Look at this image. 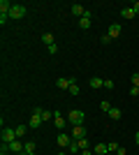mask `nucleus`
I'll use <instances>...</instances> for the list:
<instances>
[{"label":"nucleus","mask_w":139,"mask_h":155,"mask_svg":"<svg viewBox=\"0 0 139 155\" xmlns=\"http://www.w3.org/2000/svg\"><path fill=\"white\" fill-rule=\"evenodd\" d=\"M84 118H86V114L81 109H72L70 114H67V123H72V125H84Z\"/></svg>","instance_id":"1"},{"label":"nucleus","mask_w":139,"mask_h":155,"mask_svg":"<svg viewBox=\"0 0 139 155\" xmlns=\"http://www.w3.org/2000/svg\"><path fill=\"white\" fill-rule=\"evenodd\" d=\"M23 16H26V7L23 5H16V2H14L12 5V9H9V19H23Z\"/></svg>","instance_id":"2"},{"label":"nucleus","mask_w":139,"mask_h":155,"mask_svg":"<svg viewBox=\"0 0 139 155\" xmlns=\"http://www.w3.org/2000/svg\"><path fill=\"white\" fill-rule=\"evenodd\" d=\"M2 143H12V141H16L19 137H16V132H14V127H2Z\"/></svg>","instance_id":"3"},{"label":"nucleus","mask_w":139,"mask_h":155,"mask_svg":"<svg viewBox=\"0 0 139 155\" xmlns=\"http://www.w3.org/2000/svg\"><path fill=\"white\" fill-rule=\"evenodd\" d=\"M53 125L58 127V132H63V130H65V125H67V118L60 116V111H56V114H53Z\"/></svg>","instance_id":"4"},{"label":"nucleus","mask_w":139,"mask_h":155,"mask_svg":"<svg viewBox=\"0 0 139 155\" xmlns=\"http://www.w3.org/2000/svg\"><path fill=\"white\" fill-rule=\"evenodd\" d=\"M56 143H58L60 148H67V146L72 143V134H63V132H60V134L56 137Z\"/></svg>","instance_id":"5"},{"label":"nucleus","mask_w":139,"mask_h":155,"mask_svg":"<svg viewBox=\"0 0 139 155\" xmlns=\"http://www.w3.org/2000/svg\"><path fill=\"white\" fill-rule=\"evenodd\" d=\"M70 12H72L74 16H77V19H81V16H86V12H88V9H86L84 5H79V2H74V5L70 7Z\"/></svg>","instance_id":"6"},{"label":"nucleus","mask_w":139,"mask_h":155,"mask_svg":"<svg viewBox=\"0 0 139 155\" xmlns=\"http://www.w3.org/2000/svg\"><path fill=\"white\" fill-rule=\"evenodd\" d=\"M72 139H77V141H79V139H86V127H84V125H74L72 127Z\"/></svg>","instance_id":"7"},{"label":"nucleus","mask_w":139,"mask_h":155,"mask_svg":"<svg viewBox=\"0 0 139 155\" xmlns=\"http://www.w3.org/2000/svg\"><path fill=\"white\" fill-rule=\"evenodd\" d=\"M91 19H93V12L88 9L86 16H81V19H79V28H81V30H88V28H91Z\"/></svg>","instance_id":"8"},{"label":"nucleus","mask_w":139,"mask_h":155,"mask_svg":"<svg viewBox=\"0 0 139 155\" xmlns=\"http://www.w3.org/2000/svg\"><path fill=\"white\" fill-rule=\"evenodd\" d=\"M42 123H44V120H42V116H40V114H33V116H30V120H28V127L37 130Z\"/></svg>","instance_id":"9"},{"label":"nucleus","mask_w":139,"mask_h":155,"mask_svg":"<svg viewBox=\"0 0 139 155\" xmlns=\"http://www.w3.org/2000/svg\"><path fill=\"white\" fill-rule=\"evenodd\" d=\"M88 86H91L93 91H100V88H104V79H98V77H93L91 81H88Z\"/></svg>","instance_id":"10"},{"label":"nucleus","mask_w":139,"mask_h":155,"mask_svg":"<svg viewBox=\"0 0 139 155\" xmlns=\"http://www.w3.org/2000/svg\"><path fill=\"white\" fill-rule=\"evenodd\" d=\"M7 148H9V153H23V143L16 139V141H12V143H7Z\"/></svg>","instance_id":"11"},{"label":"nucleus","mask_w":139,"mask_h":155,"mask_svg":"<svg viewBox=\"0 0 139 155\" xmlns=\"http://www.w3.org/2000/svg\"><path fill=\"white\" fill-rule=\"evenodd\" d=\"M121 30H123V28H121L118 23H111V26H109V32H107V35H109L111 39H116V37L121 35Z\"/></svg>","instance_id":"12"},{"label":"nucleus","mask_w":139,"mask_h":155,"mask_svg":"<svg viewBox=\"0 0 139 155\" xmlns=\"http://www.w3.org/2000/svg\"><path fill=\"white\" fill-rule=\"evenodd\" d=\"M23 153H26V155L35 153V141H33V139H28V141H23Z\"/></svg>","instance_id":"13"},{"label":"nucleus","mask_w":139,"mask_h":155,"mask_svg":"<svg viewBox=\"0 0 139 155\" xmlns=\"http://www.w3.org/2000/svg\"><path fill=\"white\" fill-rule=\"evenodd\" d=\"M95 155H109V148H107V143H98L95 148H93Z\"/></svg>","instance_id":"14"},{"label":"nucleus","mask_w":139,"mask_h":155,"mask_svg":"<svg viewBox=\"0 0 139 155\" xmlns=\"http://www.w3.org/2000/svg\"><path fill=\"white\" fill-rule=\"evenodd\" d=\"M121 16H123V19H134V16H137V14H134V9L132 7H125V9H121Z\"/></svg>","instance_id":"15"},{"label":"nucleus","mask_w":139,"mask_h":155,"mask_svg":"<svg viewBox=\"0 0 139 155\" xmlns=\"http://www.w3.org/2000/svg\"><path fill=\"white\" fill-rule=\"evenodd\" d=\"M121 116H123V111H121L118 107H111V111H109V118H111V120H121Z\"/></svg>","instance_id":"16"},{"label":"nucleus","mask_w":139,"mask_h":155,"mask_svg":"<svg viewBox=\"0 0 139 155\" xmlns=\"http://www.w3.org/2000/svg\"><path fill=\"white\" fill-rule=\"evenodd\" d=\"M67 150H70V153H81V146H79V141H77V139H72V143H70V146H67Z\"/></svg>","instance_id":"17"},{"label":"nucleus","mask_w":139,"mask_h":155,"mask_svg":"<svg viewBox=\"0 0 139 155\" xmlns=\"http://www.w3.org/2000/svg\"><path fill=\"white\" fill-rule=\"evenodd\" d=\"M42 42H44L46 46H51L53 44V35H51V32H44V35H42Z\"/></svg>","instance_id":"18"},{"label":"nucleus","mask_w":139,"mask_h":155,"mask_svg":"<svg viewBox=\"0 0 139 155\" xmlns=\"http://www.w3.org/2000/svg\"><path fill=\"white\" fill-rule=\"evenodd\" d=\"M67 93H70V95H74V97H77V95H79V93H81V88H79V84H77V81H74V84H72V86H70V91H67Z\"/></svg>","instance_id":"19"},{"label":"nucleus","mask_w":139,"mask_h":155,"mask_svg":"<svg viewBox=\"0 0 139 155\" xmlns=\"http://www.w3.org/2000/svg\"><path fill=\"white\" fill-rule=\"evenodd\" d=\"M14 132H16V137H26L28 127H26V125H16V127H14Z\"/></svg>","instance_id":"20"},{"label":"nucleus","mask_w":139,"mask_h":155,"mask_svg":"<svg viewBox=\"0 0 139 155\" xmlns=\"http://www.w3.org/2000/svg\"><path fill=\"white\" fill-rule=\"evenodd\" d=\"M100 109L104 111V114H109V111H111V104H109V100H102V102H100Z\"/></svg>","instance_id":"21"},{"label":"nucleus","mask_w":139,"mask_h":155,"mask_svg":"<svg viewBox=\"0 0 139 155\" xmlns=\"http://www.w3.org/2000/svg\"><path fill=\"white\" fill-rule=\"evenodd\" d=\"M107 148H109V153H118V150H121V146H118L116 141H111V143H107Z\"/></svg>","instance_id":"22"},{"label":"nucleus","mask_w":139,"mask_h":155,"mask_svg":"<svg viewBox=\"0 0 139 155\" xmlns=\"http://www.w3.org/2000/svg\"><path fill=\"white\" fill-rule=\"evenodd\" d=\"M42 120H53V111H42Z\"/></svg>","instance_id":"23"},{"label":"nucleus","mask_w":139,"mask_h":155,"mask_svg":"<svg viewBox=\"0 0 139 155\" xmlns=\"http://www.w3.org/2000/svg\"><path fill=\"white\" fill-rule=\"evenodd\" d=\"M132 86H137V88H139V72H134V74H132Z\"/></svg>","instance_id":"24"},{"label":"nucleus","mask_w":139,"mask_h":155,"mask_svg":"<svg viewBox=\"0 0 139 155\" xmlns=\"http://www.w3.org/2000/svg\"><path fill=\"white\" fill-rule=\"evenodd\" d=\"M130 95H132V97H139V88H137V86H132V88H130Z\"/></svg>","instance_id":"25"},{"label":"nucleus","mask_w":139,"mask_h":155,"mask_svg":"<svg viewBox=\"0 0 139 155\" xmlns=\"http://www.w3.org/2000/svg\"><path fill=\"white\" fill-rule=\"evenodd\" d=\"M104 88H109V91L114 88V81H111V79H104Z\"/></svg>","instance_id":"26"},{"label":"nucleus","mask_w":139,"mask_h":155,"mask_svg":"<svg viewBox=\"0 0 139 155\" xmlns=\"http://www.w3.org/2000/svg\"><path fill=\"white\" fill-rule=\"evenodd\" d=\"M79 146H81V150L88 148V139H79Z\"/></svg>","instance_id":"27"},{"label":"nucleus","mask_w":139,"mask_h":155,"mask_svg":"<svg viewBox=\"0 0 139 155\" xmlns=\"http://www.w3.org/2000/svg\"><path fill=\"white\" fill-rule=\"evenodd\" d=\"M81 155H95V153H93L91 148H84V150H81Z\"/></svg>","instance_id":"28"},{"label":"nucleus","mask_w":139,"mask_h":155,"mask_svg":"<svg viewBox=\"0 0 139 155\" xmlns=\"http://www.w3.org/2000/svg\"><path fill=\"white\" fill-rule=\"evenodd\" d=\"M132 9H134V14H139V0H137V2L132 5Z\"/></svg>","instance_id":"29"},{"label":"nucleus","mask_w":139,"mask_h":155,"mask_svg":"<svg viewBox=\"0 0 139 155\" xmlns=\"http://www.w3.org/2000/svg\"><path fill=\"white\" fill-rule=\"evenodd\" d=\"M134 141H137V146H139V132H137V134H134Z\"/></svg>","instance_id":"30"},{"label":"nucleus","mask_w":139,"mask_h":155,"mask_svg":"<svg viewBox=\"0 0 139 155\" xmlns=\"http://www.w3.org/2000/svg\"><path fill=\"white\" fill-rule=\"evenodd\" d=\"M58 155H67V153H63V150H60V153H58Z\"/></svg>","instance_id":"31"},{"label":"nucleus","mask_w":139,"mask_h":155,"mask_svg":"<svg viewBox=\"0 0 139 155\" xmlns=\"http://www.w3.org/2000/svg\"><path fill=\"white\" fill-rule=\"evenodd\" d=\"M30 155H35V153H30Z\"/></svg>","instance_id":"32"}]
</instances>
